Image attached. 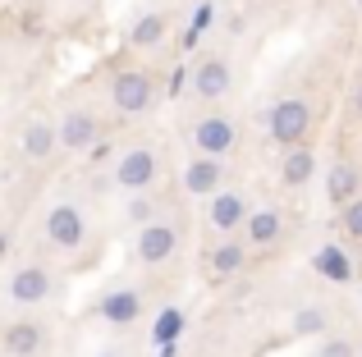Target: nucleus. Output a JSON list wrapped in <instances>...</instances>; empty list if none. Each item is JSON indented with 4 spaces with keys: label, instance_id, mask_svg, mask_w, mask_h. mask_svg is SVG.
<instances>
[{
    "label": "nucleus",
    "instance_id": "obj_1",
    "mask_svg": "<svg viewBox=\"0 0 362 357\" xmlns=\"http://www.w3.org/2000/svg\"><path fill=\"white\" fill-rule=\"evenodd\" d=\"M266 128H271V138H275L280 147H298L303 133L312 128L308 101H280V106H271V115H266Z\"/></svg>",
    "mask_w": 362,
    "mask_h": 357
},
{
    "label": "nucleus",
    "instance_id": "obj_2",
    "mask_svg": "<svg viewBox=\"0 0 362 357\" xmlns=\"http://www.w3.org/2000/svg\"><path fill=\"white\" fill-rule=\"evenodd\" d=\"M151 97H156V87H151V73H142V69H124L110 83V101H115L119 115H142L151 106Z\"/></svg>",
    "mask_w": 362,
    "mask_h": 357
},
{
    "label": "nucleus",
    "instance_id": "obj_3",
    "mask_svg": "<svg viewBox=\"0 0 362 357\" xmlns=\"http://www.w3.org/2000/svg\"><path fill=\"white\" fill-rule=\"evenodd\" d=\"M175 243H179V229L170 220H151L138 229V261L142 266H160L165 257H175Z\"/></svg>",
    "mask_w": 362,
    "mask_h": 357
},
{
    "label": "nucleus",
    "instance_id": "obj_4",
    "mask_svg": "<svg viewBox=\"0 0 362 357\" xmlns=\"http://www.w3.org/2000/svg\"><path fill=\"white\" fill-rule=\"evenodd\" d=\"M46 238L55 243V248H64V252H78L83 248V238H88V224H83V215H78V206H55L51 215H46Z\"/></svg>",
    "mask_w": 362,
    "mask_h": 357
},
{
    "label": "nucleus",
    "instance_id": "obj_5",
    "mask_svg": "<svg viewBox=\"0 0 362 357\" xmlns=\"http://www.w3.org/2000/svg\"><path fill=\"white\" fill-rule=\"evenodd\" d=\"M97 115L92 110H74V115H64V124L55 128V147H64V152H88V147H97Z\"/></svg>",
    "mask_w": 362,
    "mask_h": 357
},
{
    "label": "nucleus",
    "instance_id": "obj_6",
    "mask_svg": "<svg viewBox=\"0 0 362 357\" xmlns=\"http://www.w3.org/2000/svg\"><path fill=\"white\" fill-rule=\"evenodd\" d=\"M193 143H197V152L202 156H225L234 147V124L225 115H211V119H197V128H193Z\"/></svg>",
    "mask_w": 362,
    "mask_h": 357
},
{
    "label": "nucleus",
    "instance_id": "obj_7",
    "mask_svg": "<svg viewBox=\"0 0 362 357\" xmlns=\"http://www.w3.org/2000/svg\"><path fill=\"white\" fill-rule=\"evenodd\" d=\"M46 294H51V275H46V266H23L14 279H9V298L14 303H46Z\"/></svg>",
    "mask_w": 362,
    "mask_h": 357
},
{
    "label": "nucleus",
    "instance_id": "obj_8",
    "mask_svg": "<svg viewBox=\"0 0 362 357\" xmlns=\"http://www.w3.org/2000/svg\"><path fill=\"white\" fill-rule=\"evenodd\" d=\"M151 174H156V156H151L147 147H133V152L119 156V170H115L119 188H147Z\"/></svg>",
    "mask_w": 362,
    "mask_h": 357
},
{
    "label": "nucleus",
    "instance_id": "obj_9",
    "mask_svg": "<svg viewBox=\"0 0 362 357\" xmlns=\"http://www.w3.org/2000/svg\"><path fill=\"white\" fill-rule=\"evenodd\" d=\"M193 87H197V97H206V101L225 97V92H230V64H225L221 55L202 60V64H197V73H193Z\"/></svg>",
    "mask_w": 362,
    "mask_h": 357
},
{
    "label": "nucleus",
    "instance_id": "obj_10",
    "mask_svg": "<svg viewBox=\"0 0 362 357\" xmlns=\"http://www.w3.org/2000/svg\"><path fill=\"white\" fill-rule=\"evenodd\" d=\"M42 344H46V330L37 321H14L5 330V353L9 357H37V353H42Z\"/></svg>",
    "mask_w": 362,
    "mask_h": 357
},
{
    "label": "nucleus",
    "instance_id": "obj_11",
    "mask_svg": "<svg viewBox=\"0 0 362 357\" xmlns=\"http://www.w3.org/2000/svg\"><path fill=\"white\" fill-rule=\"evenodd\" d=\"M101 316H106L110 325H129L142 316V294H133V289H115L110 298H101Z\"/></svg>",
    "mask_w": 362,
    "mask_h": 357
},
{
    "label": "nucleus",
    "instance_id": "obj_12",
    "mask_svg": "<svg viewBox=\"0 0 362 357\" xmlns=\"http://www.w3.org/2000/svg\"><path fill=\"white\" fill-rule=\"evenodd\" d=\"M247 220V206L239 193H216L211 197V229H239V224Z\"/></svg>",
    "mask_w": 362,
    "mask_h": 357
},
{
    "label": "nucleus",
    "instance_id": "obj_13",
    "mask_svg": "<svg viewBox=\"0 0 362 357\" xmlns=\"http://www.w3.org/2000/svg\"><path fill=\"white\" fill-rule=\"evenodd\" d=\"M184 183H188V193H197V197H216V188H221V161H211V156H197V161L188 165Z\"/></svg>",
    "mask_w": 362,
    "mask_h": 357
},
{
    "label": "nucleus",
    "instance_id": "obj_14",
    "mask_svg": "<svg viewBox=\"0 0 362 357\" xmlns=\"http://www.w3.org/2000/svg\"><path fill=\"white\" fill-rule=\"evenodd\" d=\"M358 188H362V178H358V170H354L349 161H339L335 170H330V178H326V197H330L335 206H349V202L358 197Z\"/></svg>",
    "mask_w": 362,
    "mask_h": 357
},
{
    "label": "nucleus",
    "instance_id": "obj_15",
    "mask_svg": "<svg viewBox=\"0 0 362 357\" xmlns=\"http://www.w3.org/2000/svg\"><path fill=\"white\" fill-rule=\"evenodd\" d=\"M312 165H317V156H312L308 147H289V156L280 161V178L289 188H303L312 178Z\"/></svg>",
    "mask_w": 362,
    "mask_h": 357
},
{
    "label": "nucleus",
    "instance_id": "obj_16",
    "mask_svg": "<svg viewBox=\"0 0 362 357\" xmlns=\"http://www.w3.org/2000/svg\"><path fill=\"white\" fill-rule=\"evenodd\" d=\"M23 152H28V161H46V156L55 152V128L46 124V119H33V124L23 128Z\"/></svg>",
    "mask_w": 362,
    "mask_h": 357
},
{
    "label": "nucleus",
    "instance_id": "obj_17",
    "mask_svg": "<svg viewBox=\"0 0 362 357\" xmlns=\"http://www.w3.org/2000/svg\"><path fill=\"white\" fill-rule=\"evenodd\" d=\"M280 229H284L280 211H257V215H247V243H252V248L275 243V238H280Z\"/></svg>",
    "mask_w": 362,
    "mask_h": 357
},
{
    "label": "nucleus",
    "instance_id": "obj_18",
    "mask_svg": "<svg viewBox=\"0 0 362 357\" xmlns=\"http://www.w3.org/2000/svg\"><path fill=\"white\" fill-rule=\"evenodd\" d=\"M317 270L326 279H335V284H349V279H354V270H349V257L339 248H321L317 252Z\"/></svg>",
    "mask_w": 362,
    "mask_h": 357
},
{
    "label": "nucleus",
    "instance_id": "obj_19",
    "mask_svg": "<svg viewBox=\"0 0 362 357\" xmlns=\"http://www.w3.org/2000/svg\"><path fill=\"white\" fill-rule=\"evenodd\" d=\"M243 261H247V252L239 248V243H221V248L211 252V270H216V275H234Z\"/></svg>",
    "mask_w": 362,
    "mask_h": 357
},
{
    "label": "nucleus",
    "instance_id": "obj_20",
    "mask_svg": "<svg viewBox=\"0 0 362 357\" xmlns=\"http://www.w3.org/2000/svg\"><path fill=\"white\" fill-rule=\"evenodd\" d=\"M160 37H165V18L160 14H147L133 23V46H156Z\"/></svg>",
    "mask_w": 362,
    "mask_h": 357
},
{
    "label": "nucleus",
    "instance_id": "obj_21",
    "mask_svg": "<svg viewBox=\"0 0 362 357\" xmlns=\"http://www.w3.org/2000/svg\"><path fill=\"white\" fill-rule=\"evenodd\" d=\"M293 330L298 334H326V312H321V307H303V312L293 316Z\"/></svg>",
    "mask_w": 362,
    "mask_h": 357
},
{
    "label": "nucleus",
    "instance_id": "obj_22",
    "mask_svg": "<svg viewBox=\"0 0 362 357\" xmlns=\"http://www.w3.org/2000/svg\"><path fill=\"white\" fill-rule=\"evenodd\" d=\"M344 229L354 234V238H362V197H354V202L344 206Z\"/></svg>",
    "mask_w": 362,
    "mask_h": 357
},
{
    "label": "nucleus",
    "instance_id": "obj_23",
    "mask_svg": "<svg viewBox=\"0 0 362 357\" xmlns=\"http://www.w3.org/2000/svg\"><path fill=\"white\" fill-rule=\"evenodd\" d=\"M317 357H354V344H349V339H326L317 349Z\"/></svg>",
    "mask_w": 362,
    "mask_h": 357
},
{
    "label": "nucleus",
    "instance_id": "obj_24",
    "mask_svg": "<svg viewBox=\"0 0 362 357\" xmlns=\"http://www.w3.org/2000/svg\"><path fill=\"white\" fill-rule=\"evenodd\" d=\"M129 220L133 224H151V202H147V197H133V202H129Z\"/></svg>",
    "mask_w": 362,
    "mask_h": 357
},
{
    "label": "nucleus",
    "instance_id": "obj_25",
    "mask_svg": "<svg viewBox=\"0 0 362 357\" xmlns=\"http://www.w3.org/2000/svg\"><path fill=\"white\" fill-rule=\"evenodd\" d=\"M175 330H179V316H175V312H165V316H160V330H156V334H160V339H170Z\"/></svg>",
    "mask_w": 362,
    "mask_h": 357
},
{
    "label": "nucleus",
    "instance_id": "obj_26",
    "mask_svg": "<svg viewBox=\"0 0 362 357\" xmlns=\"http://www.w3.org/2000/svg\"><path fill=\"white\" fill-rule=\"evenodd\" d=\"M184 83H188V73H184V69L170 73V97H179V92H184Z\"/></svg>",
    "mask_w": 362,
    "mask_h": 357
},
{
    "label": "nucleus",
    "instance_id": "obj_27",
    "mask_svg": "<svg viewBox=\"0 0 362 357\" xmlns=\"http://www.w3.org/2000/svg\"><path fill=\"white\" fill-rule=\"evenodd\" d=\"M5 248H9V238H5V229H0V257H5Z\"/></svg>",
    "mask_w": 362,
    "mask_h": 357
},
{
    "label": "nucleus",
    "instance_id": "obj_28",
    "mask_svg": "<svg viewBox=\"0 0 362 357\" xmlns=\"http://www.w3.org/2000/svg\"><path fill=\"white\" fill-rule=\"evenodd\" d=\"M358 110H362V83H358Z\"/></svg>",
    "mask_w": 362,
    "mask_h": 357
},
{
    "label": "nucleus",
    "instance_id": "obj_29",
    "mask_svg": "<svg viewBox=\"0 0 362 357\" xmlns=\"http://www.w3.org/2000/svg\"><path fill=\"white\" fill-rule=\"evenodd\" d=\"M101 357H119V353H101Z\"/></svg>",
    "mask_w": 362,
    "mask_h": 357
}]
</instances>
